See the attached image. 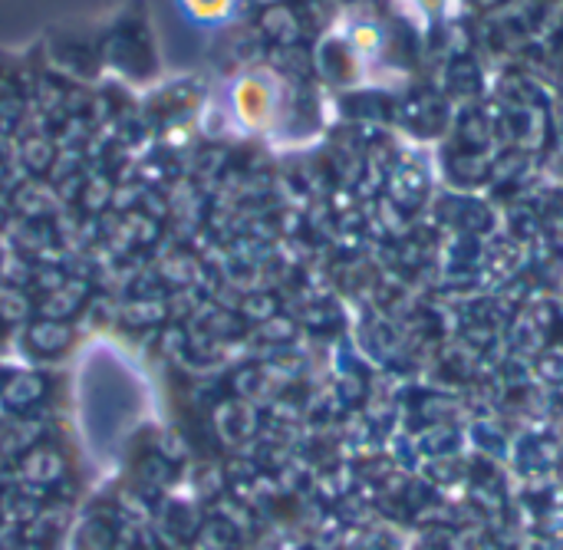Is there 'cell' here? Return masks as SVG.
Returning <instances> with one entry per match:
<instances>
[{
  "label": "cell",
  "instance_id": "cell-1",
  "mask_svg": "<svg viewBox=\"0 0 563 550\" xmlns=\"http://www.w3.org/2000/svg\"><path fill=\"white\" fill-rule=\"evenodd\" d=\"M280 109V89L267 73H244L228 86V112L244 132H264Z\"/></svg>",
  "mask_w": 563,
  "mask_h": 550
},
{
  "label": "cell",
  "instance_id": "cell-2",
  "mask_svg": "<svg viewBox=\"0 0 563 550\" xmlns=\"http://www.w3.org/2000/svg\"><path fill=\"white\" fill-rule=\"evenodd\" d=\"M181 16L198 26H221L238 13L241 0H175Z\"/></svg>",
  "mask_w": 563,
  "mask_h": 550
}]
</instances>
